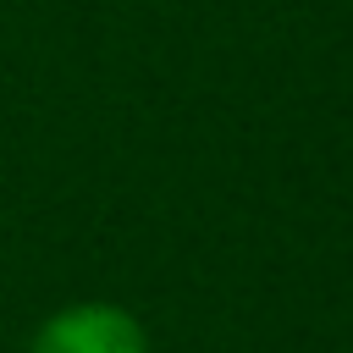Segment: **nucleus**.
Wrapping results in <instances>:
<instances>
[{"mask_svg":"<svg viewBox=\"0 0 353 353\" xmlns=\"http://www.w3.org/2000/svg\"><path fill=\"white\" fill-rule=\"evenodd\" d=\"M28 353H154L143 320L110 298H77L44 314L28 336Z\"/></svg>","mask_w":353,"mask_h":353,"instance_id":"f257e3e1","label":"nucleus"}]
</instances>
